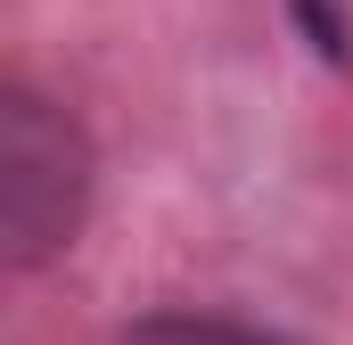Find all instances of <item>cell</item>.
Instances as JSON below:
<instances>
[{"label":"cell","instance_id":"6da1fadb","mask_svg":"<svg viewBox=\"0 0 353 345\" xmlns=\"http://www.w3.org/2000/svg\"><path fill=\"white\" fill-rule=\"evenodd\" d=\"M90 206V140L66 107L41 90L0 99V255L8 271H41L50 255L74 247Z\"/></svg>","mask_w":353,"mask_h":345},{"label":"cell","instance_id":"7a4b0ae2","mask_svg":"<svg viewBox=\"0 0 353 345\" xmlns=\"http://www.w3.org/2000/svg\"><path fill=\"white\" fill-rule=\"evenodd\" d=\"M115 345H279V337H263L255 321H230V313H148Z\"/></svg>","mask_w":353,"mask_h":345},{"label":"cell","instance_id":"3957f363","mask_svg":"<svg viewBox=\"0 0 353 345\" xmlns=\"http://www.w3.org/2000/svg\"><path fill=\"white\" fill-rule=\"evenodd\" d=\"M288 8H296V25L312 33V50L345 66V50H353V41H345V0H288Z\"/></svg>","mask_w":353,"mask_h":345}]
</instances>
